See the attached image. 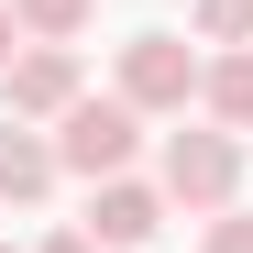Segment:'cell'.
I'll use <instances>...</instances> for the list:
<instances>
[{"instance_id": "6da1fadb", "label": "cell", "mask_w": 253, "mask_h": 253, "mask_svg": "<svg viewBox=\"0 0 253 253\" xmlns=\"http://www.w3.org/2000/svg\"><path fill=\"white\" fill-rule=\"evenodd\" d=\"M154 187L187 209V220H209V209L242 198V132H220V121H198V132H165L154 154Z\"/></svg>"}, {"instance_id": "277c9868", "label": "cell", "mask_w": 253, "mask_h": 253, "mask_svg": "<svg viewBox=\"0 0 253 253\" xmlns=\"http://www.w3.org/2000/svg\"><path fill=\"white\" fill-rule=\"evenodd\" d=\"M0 99H11V121H66L77 99H88L77 44H22L11 66H0Z\"/></svg>"}, {"instance_id": "9c48e42d", "label": "cell", "mask_w": 253, "mask_h": 253, "mask_svg": "<svg viewBox=\"0 0 253 253\" xmlns=\"http://www.w3.org/2000/svg\"><path fill=\"white\" fill-rule=\"evenodd\" d=\"M187 33L198 44H253V0H187Z\"/></svg>"}, {"instance_id": "52a82bcc", "label": "cell", "mask_w": 253, "mask_h": 253, "mask_svg": "<svg viewBox=\"0 0 253 253\" xmlns=\"http://www.w3.org/2000/svg\"><path fill=\"white\" fill-rule=\"evenodd\" d=\"M198 110L220 121V132H253V44H220V55H209V88H198Z\"/></svg>"}, {"instance_id": "5b68a950", "label": "cell", "mask_w": 253, "mask_h": 253, "mask_svg": "<svg viewBox=\"0 0 253 253\" xmlns=\"http://www.w3.org/2000/svg\"><path fill=\"white\" fill-rule=\"evenodd\" d=\"M165 209H176V198H165L154 176H99V187H88V220H77V231H99L110 253H143V242L165 231Z\"/></svg>"}, {"instance_id": "ba28073f", "label": "cell", "mask_w": 253, "mask_h": 253, "mask_svg": "<svg viewBox=\"0 0 253 253\" xmlns=\"http://www.w3.org/2000/svg\"><path fill=\"white\" fill-rule=\"evenodd\" d=\"M11 11H22V33H33V44H77L99 0H11Z\"/></svg>"}, {"instance_id": "8fae6325", "label": "cell", "mask_w": 253, "mask_h": 253, "mask_svg": "<svg viewBox=\"0 0 253 253\" xmlns=\"http://www.w3.org/2000/svg\"><path fill=\"white\" fill-rule=\"evenodd\" d=\"M22 44H33V33H22V11H11V0H0V66H11Z\"/></svg>"}, {"instance_id": "7c38bea8", "label": "cell", "mask_w": 253, "mask_h": 253, "mask_svg": "<svg viewBox=\"0 0 253 253\" xmlns=\"http://www.w3.org/2000/svg\"><path fill=\"white\" fill-rule=\"evenodd\" d=\"M44 253H110V242H99V231H55Z\"/></svg>"}, {"instance_id": "4fadbf2b", "label": "cell", "mask_w": 253, "mask_h": 253, "mask_svg": "<svg viewBox=\"0 0 253 253\" xmlns=\"http://www.w3.org/2000/svg\"><path fill=\"white\" fill-rule=\"evenodd\" d=\"M0 253H11V242H0Z\"/></svg>"}, {"instance_id": "7a4b0ae2", "label": "cell", "mask_w": 253, "mask_h": 253, "mask_svg": "<svg viewBox=\"0 0 253 253\" xmlns=\"http://www.w3.org/2000/svg\"><path fill=\"white\" fill-rule=\"evenodd\" d=\"M198 88H209V55L187 44V33H132V44H121V99H132L143 121H187Z\"/></svg>"}, {"instance_id": "8992f818", "label": "cell", "mask_w": 253, "mask_h": 253, "mask_svg": "<svg viewBox=\"0 0 253 253\" xmlns=\"http://www.w3.org/2000/svg\"><path fill=\"white\" fill-rule=\"evenodd\" d=\"M55 176H66L55 132H33V121H11V110H0V209H33V198H55Z\"/></svg>"}, {"instance_id": "3957f363", "label": "cell", "mask_w": 253, "mask_h": 253, "mask_svg": "<svg viewBox=\"0 0 253 253\" xmlns=\"http://www.w3.org/2000/svg\"><path fill=\"white\" fill-rule=\"evenodd\" d=\"M55 154H66V176H88V187H99V176H132V154H143V110L121 99V88H110V99H77V110L55 121Z\"/></svg>"}, {"instance_id": "30bf717a", "label": "cell", "mask_w": 253, "mask_h": 253, "mask_svg": "<svg viewBox=\"0 0 253 253\" xmlns=\"http://www.w3.org/2000/svg\"><path fill=\"white\" fill-rule=\"evenodd\" d=\"M198 253H253V209H242V198L209 209V242H198Z\"/></svg>"}]
</instances>
